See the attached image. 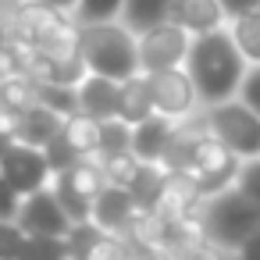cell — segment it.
<instances>
[{"mask_svg":"<svg viewBox=\"0 0 260 260\" xmlns=\"http://www.w3.org/2000/svg\"><path fill=\"white\" fill-rule=\"evenodd\" d=\"M150 75V93H153V107L168 118H182L192 111V104L200 100L196 86H192V75L182 72L178 64L175 68H160V72H146Z\"/></svg>","mask_w":260,"mask_h":260,"instance_id":"9","label":"cell"},{"mask_svg":"<svg viewBox=\"0 0 260 260\" xmlns=\"http://www.w3.org/2000/svg\"><path fill=\"white\" fill-rule=\"evenodd\" d=\"M157 107H153V93H150V75L136 72V75L121 79V86H118V118L128 121V125H139Z\"/></svg>","mask_w":260,"mask_h":260,"instance_id":"15","label":"cell"},{"mask_svg":"<svg viewBox=\"0 0 260 260\" xmlns=\"http://www.w3.org/2000/svg\"><path fill=\"white\" fill-rule=\"evenodd\" d=\"M239 93H242V104H249V107L260 114V64H256L253 72H246V75H242Z\"/></svg>","mask_w":260,"mask_h":260,"instance_id":"32","label":"cell"},{"mask_svg":"<svg viewBox=\"0 0 260 260\" xmlns=\"http://www.w3.org/2000/svg\"><path fill=\"white\" fill-rule=\"evenodd\" d=\"M242 50L235 47L232 32L221 29H207L196 32V40L189 43L185 54V72L192 75V86L200 93L203 104H221L228 96H235L239 82H242Z\"/></svg>","mask_w":260,"mask_h":260,"instance_id":"1","label":"cell"},{"mask_svg":"<svg viewBox=\"0 0 260 260\" xmlns=\"http://www.w3.org/2000/svg\"><path fill=\"white\" fill-rule=\"evenodd\" d=\"M239 253H242V256H249V260H260V232H253V235L239 246Z\"/></svg>","mask_w":260,"mask_h":260,"instance_id":"35","label":"cell"},{"mask_svg":"<svg viewBox=\"0 0 260 260\" xmlns=\"http://www.w3.org/2000/svg\"><path fill=\"white\" fill-rule=\"evenodd\" d=\"M79 54L89 72L118 82L139 72V40L128 25H118L114 18L79 22Z\"/></svg>","mask_w":260,"mask_h":260,"instance_id":"2","label":"cell"},{"mask_svg":"<svg viewBox=\"0 0 260 260\" xmlns=\"http://www.w3.org/2000/svg\"><path fill=\"white\" fill-rule=\"evenodd\" d=\"M210 128L207 125H175V132H171V139H168V146H164V157H160V164L168 168V171H189V164H192V157H196V146H200V139L207 136Z\"/></svg>","mask_w":260,"mask_h":260,"instance_id":"18","label":"cell"},{"mask_svg":"<svg viewBox=\"0 0 260 260\" xmlns=\"http://www.w3.org/2000/svg\"><path fill=\"white\" fill-rule=\"evenodd\" d=\"M22 256H50V260H57V256H68V242H64V235H25Z\"/></svg>","mask_w":260,"mask_h":260,"instance_id":"27","label":"cell"},{"mask_svg":"<svg viewBox=\"0 0 260 260\" xmlns=\"http://www.w3.org/2000/svg\"><path fill=\"white\" fill-rule=\"evenodd\" d=\"M61 132L68 136V143H72L82 157L100 153V118H93V114H86V111H75V114L64 118Z\"/></svg>","mask_w":260,"mask_h":260,"instance_id":"19","label":"cell"},{"mask_svg":"<svg viewBox=\"0 0 260 260\" xmlns=\"http://www.w3.org/2000/svg\"><path fill=\"white\" fill-rule=\"evenodd\" d=\"M200 224H203V235L214 239L217 246L239 249L253 232H260V203L253 196H246L239 185L221 189L203 203Z\"/></svg>","mask_w":260,"mask_h":260,"instance_id":"3","label":"cell"},{"mask_svg":"<svg viewBox=\"0 0 260 260\" xmlns=\"http://www.w3.org/2000/svg\"><path fill=\"white\" fill-rule=\"evenodd\" d=\"M118 79H107V75H96L89 72L82 82H79V111L93 114V118H118Z\"/></svg>","mask_w":260,"mask_h":260,"instance_id":"12","label":"cell"},{"mask_svg":"<svg viewBox=\"0 0 260 260\" xmlns=\"http://www.w3.org/2000/svg\"><path fill=\"white\" fill-rule=\"evenodd\" d=\"M61 125H64V118L57 111H50L47 104L36 100L32 107H25V111L15 114V139L18 143H29V146H43L50 136L61 132Z\"/></svg>","mask_w":260,"mask_h":260,"instance_id":"13","label":"cell"},{"mask_svg":"<svg viewBox=\"0 0 260 260\" xmlns=\"http://www.w3.org/2000/svg\"><path fill=\"white\" fill-rule=\"evenodd\" d=\"M221 8H224V15H242V11H249V8H260V0H221Z\"/></svg>","mask_w":260,"mask_h":260,"instance_id":"34","label":"cell"},{"mask_svg":"<svg viewBox=\"0 0 260 260\" xmlns=\"http://www.w3.org/2000/svg\"><path fill=\"white\" fill-rule=\"evenodd\" d=\"M36 100L47 104L50 111H57L61 118H68V114L79 111V86H72V82H57V79H47V82H36Z\"/></svg>","mask_w":260,"mask_h":260,"instance_id":"22","label":"cell"},{"mask_svg":"<svg viewBox=\"0 0 260 260\" xmlns=\"http://www.w3.org/2000/svg\"><path fill=\"white\" fill-rule=\"evenodd\" d=\"M168 18L178 22L189 32H207V29H217L221 25L224 8H221V0H171Z\"/></svg>","mask_w":260,"mask_h":260,"instance_id":"16","label":"cell"},{"mask_svg":"<svg viewBox=\"0 0 260 260\" xmlns=\"http://www.w3.org/2000/svg\"><path fill=\"white\" fill-rule=\"evenodd\" d=\"M189 54V29L164 18L139 32V72H160L182 64Z\"/></svg>","mask_w":260,"mask_h":260,"instance_id":"6","label":"cell"},{"mask_svg":"<svg viewBox=\"0 0 260 260\" xmlns=\"http://www.w3.org/2000/svg\"><path fill=\"white\" fill-rule=\"evenodd\" d=\"M171 132H175V121L168 114H160V111H153L150 118L132 125V150H136V157L139 160H160Z\"/></svg>","mask_w":260,"mask_h":260,"instance_id":"14","label":"cell"},{"mask_svg":"<svg viewBox=\"0 0 260 260\" xmlns=\"http://www.w3.org/2000/svg\"><path fill=\"white\" fill-rule=\"evenodd\" d=\"M125 0H79L75 18L79 22H104V18H118Z\"/></svg>","mask_w":260,"mask_h":260,"instance_id":"28","label":"cell"},{"mask_svg":"<svg viewBox=\"0 0 260 260\" xmlns=\"http://www.w3.org/2000/svg\"><path fill=\"white\" fill-rule=\"evenodd\" d=\"M143 210H139V203H136V196L125 189V185H104L100 192H96V200H93V221L104 228V232H114V235H128V228H132V221L139 217Z\"/></svg>","mask_w":260,"mask_h":260,"instance_id":"11","label":"cell"},{"mask_svg":"<svg viewBox=\"0 0 260 260\" xmlns=\"http://www.w3.org/2000/svg\"><path fill=\"white\" fill-rule=\"evenodd\" d=\"M168 168L160 164V160H143L139 164V171L132 175V182H128V192L136 196V203H139V210H157V203H160V196H164V185H168Z\"/></svg>","mask_w":260,"mask_h":260,"instance_id":"17","label":"cell"},{"mask_svg":"<svg viewBox=\"0 0 260 260\" xmlns=\"http://www.w3.org/2000/svg\"><path fill=\"white\" fill-rule=\"evenodd\" d=\"M18 207H22V192L4 178V171H0V221H15Z\"/></svg>","mask_w":260,"mask_h":260,"instance_id":"30","label":"cell"},{"mask_svg":"<svg viewBox=\"0 0 260 260\" xmlns=\"http://www.w3.org/2000/svg\"><path fill=\"white\" fill-rule=\"evenodd\" d=\"M171 11V0H125L121 4V18L132 32H143L157 22H164Z\"/></svg>","mask_w":260,"mask_h":260,"instance_id":"21","label":"cell"},{"mask_svg":"<svg viewBox=\"0 0 260 260\" xmlns=\"http://www.w3.org/2000/svg\"><path fill=\"white\" fill-rule=\"evenodd\" d=\"M104 185H107L104 168L82 157V160H75L72 168L57 171L50 189L57 192V200H61V207L68 210L72 221H86V217H93V200H96V192H100Z\"/></svg>","mask_w":260,"mask_h":260,"instance_id":"5","label":"cell"},{"mask_svg":"<svg viewBox=\"0 0 260 260\" xmlns=\"http://www.w3.org/2000/svg\"><path fill=\"white\" fill-rule=\"evenodd\" d=\"M43 157H47V164H50V175H57V171H64V168H72L75 160H82V153L68 143L64 132H57V136H50V139L43 143Z\"/></svg>","mask_w":260,"mask_h":260,"instance_id":"26","label":"cell"},{"mask_svg":"<svg viewBox=\"0 0 260 260\" xmlns=\"http://www.w3.org/2000/svg\"><path fill=\"white\" fill-rule=\"evenodd\" d=\"M207 128L235 153V157H260V114L242 100L210 104Z\"/></svg>","mask_w":260,"mask_h":260,"instance_id":"4","label":"cell"},{"mask_svg":"<svg viewBox=\"0 0 260 260\" xmlns=\"http://www.w3.org/2000/svg\"><path fill=\"white\" fill-rule=\"evenodd\" d=\"M15 143H18V139H15V118H11V121H0V157H4Z\"/></svg>","mask_w":260,"mask_h":260,"instance_id":"33","label":"cell"},{"mask_svg":"<svg viewBox=\"0 0 260 260\" xmlns=\"http://www.w3.org/2000/svg\"><path fill=\"white\" fill-rule=\"evenodd\" d=\"M132 150V125L121 118H104L100 121V153H118Z\"/></svg>","mask_w":260,"mask_h":260,"instance_id":"25","label":"cell"},{"mask_svg":"<svg viewBox=\"0 0 260 260\" xmlns=\"http://www.w3.org/2000/svg\"><path fill=\"white\" fill-rule=\"evenodd\" d=\"M139 157H136V150H118V153H100V168H104V178L111 182V185H125L128 189V182H132V175L139 171Z\"/></svg>","mask_w":260,"mask_h":260,"instance_id":"23","label":"cell"},{"mask_svg":"<svg viewBox=\"0 0 260 260\" xmlns=\"http://www.w3.org/2000/svg\"><path fill=\"white\" fill-rule=\"evenodd\" d=\"M32 104H36V82H29V79H11V82L0 86V107H4L8 114H18V111H25V107H32Z\"/></svg>","mask_w":260,"mask_h":260,"instance_id":"24","label":"cell"},{"mask_svg":"<svg viewBox=\"0 0 260 260\" xmlns=\"http://www.w3.org/2000/svg\"><path fill=\"white\" fill-rule=\"evenodd\" d=\"M22 242H25L22 224H15V221H0V260H15V256H22Z\"/></svg>","mask_w":260,"mask_h":260,"instance_id":"29","label":"cell"},{"mask_svg":"<svg viewBox=\"0 0 260 260\" xmlns=\"http://www.w3.org/2000/svg\"><path fill=\"white\" fill-rule=\"evenodd\" d=\"M0 171H4V178L22 196L43 189L47 178H50V164L43 157V146H29V143H15L4 157H0Z\"/></svg>","mask_w":260,"mask_h":260,"instance_id":"10","label":"cell"},{"mask_svg":"<svg viewBox=\"0 0 260 260\" xmlns=\"http://www.w3.org/2000/svg\"><path fill=\"white\" fill-rule=\"evenodd\" d=\"M36 4H47V8H54V11H75L79 0H36Z\"/></svg>","mask_w":260,"mask_h":260,"instance_id":"36","label":"cell"},{"mask_svg":"<svg viewBox=\"0 0 260 260\" xmlns=\"http://www.w3.org/2000/svg\"><path fill=\"white\" fill-rule=\"evenodd\" d=\"M232 40L246 61L260 64V8H249V11L232 18Z\"/></svg>","mask_w":260,"mask_h":260,"instance_id":"20","label":"cell"},{"mask_svg":"<svg viewBox=\"0 0 260 260\" xmlns=\"http://www.w3.org/2000/svg\"><path fill=\"white\" fill-rule=\"evenodd\" d=\"M18 224H22V232H25V235H68L72 217H68V210L61 207L57 192L43 185V189H36V192L22 196Z\"/></svg>","mask_w":260,"mask_h":260,"instance_id":"8","label":"cell"},{"mask_svg":"<svg viewBox=\"0 0 260 260\" xmlns=\"http://www.w3.org/2000/svg\"><path fill=\"white\" fill-rule=\"evenodd\" d=\"M239 189L260 203V157H249V164L239 171Z\"/></svg>","mask_w":260,"mask_h":260,"instance_id":"31","label":"cell"},{"mask_svg":"<svg viewBox=\"0 0 260 260\" xmlns=\"http://www.w3.org/2000/svg\"><path fill=\"white\" fill-rule=\"evenodd\" d=\"M185 175L196 182V189H200L203 196H214V192L228 189V182L239 175V171H235V153H232L214 132H207V136L200 139L196 157H192V164H189Z\"/></svg>","mask_w":260,"mask_h":260,"instance_id":"7","label":"cell"}]
</instances>
